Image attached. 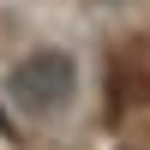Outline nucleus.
Segmentation results:
<instances>
[{
    "instance_id": "2",
    "label": "nucleus",
    "mask_w": 150,
    "mask_h": 150,
    "mask_svg": "<svg viewBox=\"0 0 150 150\" xmlns=\"http://www.w3.org/2000/svg\"><path fill=\"white\" fill-rule=\"evenodd\" d=\"M108 90H114V114L150 102V36H126L108 60Z\"/></svg>"
},
{
    "instance_id": "1",
    "label": "nucleus",
    "mask_w": 150,
    "mask_h": 150,
    "mask_svg": "<svg viewBox=\"0 0 150 150\" xmlns=\"http://www.w3.org/2000/svg\"><path fill=\"white\" fill-rule=\"evenodd\" d=\"M6 96L18 114L30 120H54L72 108V96H78V66H72L66 48H36V54H24L18 66L6 72Z\"/></svg>"
},
{
    "instance_id": "3",
    "label": "nucleus",
    "mask_w": 150,
    "mask_h": 150,
    "mask_svg": "<svg viewBox=\"0 0 150 150\" xmlns=\"http://www.w3.org/2000/svg\"><path fill=\"white\" fill-rule=\"evenodd\" d=\"M0 132H6V108H0Z\"/></svg>"
}]
</instances>
